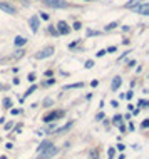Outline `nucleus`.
<instances>
[{
    "label": "nucleus",
    "instance_id": "nucleus-3",
    "mask_svg": "<svg viewBox=\"0 0 149 159\" xmlns=\"http://www.w3.org/2000/svg\"><path fill=\"white\" fill-rule=\"evenodd\" d=\"M52 54H54V49H52V47H45V49L40 50V52L37 54L35 57H37V59H47V57H50Z\"/></svg>",
    "mask_w": 149,
    "mask_h": 159
},
{
    "label": "nucleus",
    "instance_id": "nucleus-2",
    "mask_svg": "<svg viewBox=\"0 0 149 159\" xmlns=\"http://www.w3.org/2000/svg\"><path fill=\"white\" fill-rule=\"evenodd\" d=\"M0 8H2L5 14H8V15H14L15 14V7L10 5L8 2H0Z\"/></svg>",
    "mask_w": 149,
    "mask_h": 159
},
{
    "label": "nucleus",
    "instance_id": "nucleus-5",
    "mask_svg": "<svg viewBox=\"0 0 149 159\" xmlns=\"http://www.w3.org/2000/svg\"><path fill=\"white\" fill-rule=\"evenodd\" d=\"M29 24H30V29H32L34 34L39 30V19H37V17H30V19H29Z\"/></svg>",
    "mask_w": 149,
    "mask_h": 159
},
{
    "label": "nucleus",
    "instance_id": "nucleus-14",
    "mask_svg": "<svg viewBox=\"0 0 149 159\" xmlns=\"http://www.w3.org/2000/svg\"><path fill=\"white\" fill-rule=\"evenodd\" d=\"M92 66H94V62H92V61H87V62H86V67H87V69H91Z\"/></svg>",
    "mask_w": 149,
    "mask_h": 159
},
{
    "label": "nucleus",
    "instance_id": "nucleus-15",
    "mask_svg": "<svg viewBox=\"0 0 149 159\" xmlns=\"http://www.w3.org/2000/svg\"><path fill=\"white\" fill-rule=\"evenodd\" d=\"M114 27H116V22L109 24V25H107V27H106V29H107V30H111V29H114Z\"/></svg>",
    "mask_w": 149,
    "mask_h": 159
},
{
    "label": "nucleus",
    "instance_id": "nucleus-9",
    "mask_svg": "<svg viewBox=\"0 0 149 159\" xmlns=\"http://www.w3.org/2000/svg\"><path fill=\"white\" fill-rule=\"evenodd\" d=\"M121 82H122L121 77H114V80H112V91H117L119 85H121Z\"/></svg>",
    "mask_w": 149,
    "mask_h": 159
},
{
    "label": "nucleus",
    "instance_id": "nucleus-12",
    "mask_svg": "<svg viewBox=\"0 0 149 159\" xmlns=\"http://www.w3.org/2000/svg\"><path fill=\"white\" fill-rule=\"evenodd\" d=\"M35 89H37V87H35V85H32V87H30V89H29V91H27V92H25V96H30V94H32L34 91H35Z\"/></svg>",
    "mask_w": 149,
    "mask_h": 159
},
{
    "label": "nucleus",
    "instance_id": "nucleus-10",
    "mask_svg": "<svg viewBox=\"0 0 149 159\" xmlns=\"http://www.w3.org/2000/svg\"><path fill=\"white\" fill-rule=\"evenodd\" d=\"M14 42H15V45H17V47H20V45H24L27 40H25L24 37H20V35H19V37H15V40H14Z\"/></svg>",
    "mask_w": 149,
    "mask_h": 159
},
{
    "label": "nucleus",
    "instance_id": "nucleus-4",
    "mask_svg": "<svg viewBox=\"0 0 149 159\" xmlns=\"http://www.w3.org/2000/svg\"><path fill=\"white\" fill-rule=\"evenodd\" d=\"M55 152H57V148H54V146H50V148L47 149V151L40 152V154H42V156H40V159H49V157H52Z\"/></svg>",
    "mask_w": 149,
    "mask_h": 159
},
{
    "label": "nucleus",
    "instance_id": "nucleus-17",
    "mask_svg": "<svg viewBox=\"0 0 149 159\" xmlns=\"http://www.w3.org/2000/svg\"><path fill=\"white\" fill-rule=\"evenodd\" d=\"M0 89H2V85H0Z\"/></svg>",
    "mask_w": 149,
    "mask_h": 159
},
{
    "label": "nucleus",
    "instance_id": "nucleus-11",
    "mask_svg": "<svg viewBox=\"0 0 149 159\" xmlns=\"http://www.w3.org/2000/svg\"><path fill=\"white\" fill-rule=\"evenodd\" d=\"M57 116H61V114H55V112H50L49 116H45V117H44V121H45V122H50V121H52L54 117H57Z\"/></svg>",
    "mask_w": 149,
    "mask_h": 159
},
{
    "label": "nucleus",
    "instance_id": "nucleus-7",
    "mask_svg": "<svg viewBox=\"0 0 149 159\" xmlns=\"http://www.w3.org/2000/svg\"><path fill=\"white\" fill-rule=\"evenodd\" d=\"M50 146H52V143H50V141H44V143L39 146V149H37V151H39V152H44V151H47Z\"/></svg>",
    "mask_w": 149,
    "mask_h": 159
},
{
    "label": "nucleus",
    "instance_id": "nucleus-13",
    "mask_svg": "<svg viewBox=\"0 0 149 159\" xmlns=\"http://www.w3.org/2000/svg\"><path fill=\"white\" fill-rule=\"evenodd\" d=\"M107 154H109V157H114V154H116V152H114V148H111Z\"/></svg>",
    "mask_w": 149,
    "mask_h": 159
},
{
    "label": "nucleus",
    "instance_id": "nucleus-1",
    "mask_svg": "<svg viewBox=\"0 0 149 159\" xmlns=\"http://www.w3.org/2000/svg\"><path fill=\"white\" fill-rule=\"evenodd\" d=\"M47 7H52V8H65L67 7V2L65 0H42Z\"/></svg>",
    "mask_w": 149,
    "mask_h": 159
},
{
    "label": "nucleus",
    "instance_id": "nucleus-6",
    "mask_svg": "<svg viewBox=\"0 0 149 159\" xmlns=\"http://www.w3.org/2000/svg\"><path fill=\"white\" fill-rule=\"evenodd\" d=\"M136 12L141 15H149V5L147 3H142L141 7H136Z\"/></svg>",
    "mask_w": 149,
    "mask_h": 159
},
{
    "label": "nucleus",
    "instance_id": "nucleus-16",
    "mask_svg": "<svg viewBox=\"0 0 149 159\" xmlns=\"http://www.w3.org/2000/svg\"><path fill=\"white\" fill-rule=\"evenodd\" d=\"M124 148H126L124 144H119V146H117V149H119V151H124Z\"/></svg>",
    "mask_w": 149,
    "mask_h": 159
},
{
    "label": "nucleus",
    "instance_id": "nucleus-8",
    "mask_svg": "<svg viewBox=\"0 0 149 159\" xmlns=\"http://www.w3.org/2000/svg\"><path fill=\"white\" fill-rule=\"evenodd\" d=\"M59 32L61 34H69V25L65 22H59Z\"/></svg>",
    "mask_w": 149,
    "mask_h": 159
}]
</instances>
